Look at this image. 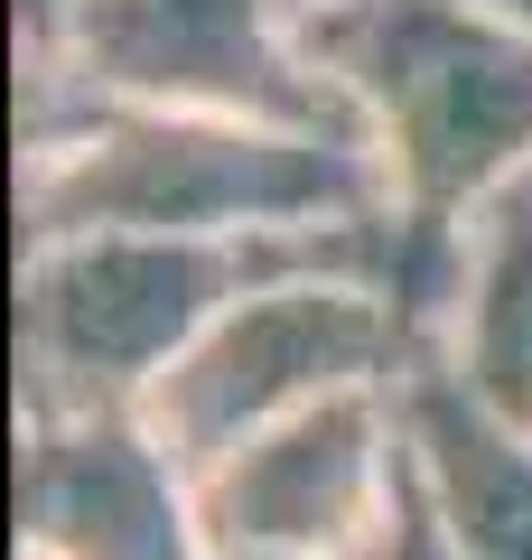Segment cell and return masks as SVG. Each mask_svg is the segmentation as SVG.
<instances>
[{
  "label": "cell",
  "instance_id": "3",
  "mask_svg": "<svg viewBox=\"0 0 532 560\" xmlns=\"http://www.w3.org/2000/svg\"><path fill=\"white\" fill-rule=\"evenodd\" d=\"M253 280V243L20 234V411H140Z\"/></svg>",
  "mask_w": 532,
  "mask_h": 560
},
{
  "label": "cell",
  "instance_id": "1",
  "mask_svg": "<svg viewBox=\"0 0 532 560\" xmlns=\"http://www.w3.org/2000/svg\"><path fill=\"white\" fill-rule=\"evenodd\" d=\"M383 197V168L346 131L243 113L103 103L20 66V234H187L262 243Z\"/></svg>",
  "mask_w": 532,
  "mask_h": 560
},
{
  "label": "cell",
  "instance_id": "8",
  "mask_svg": "<svg viewBox=\"0 0 532 560\" xmlns=\"http://www.w3.org/2000/svg\"><path fill=\"white\" fill-rule=\"evenodd\" d=\"M402 440L449 560H532V440L495 420L449 364L402 374Z\"/></svg>",
  "mask_w": 532,
  "mask_h": 560
},
{
  "label": "cell",
  "instance_id": "6",
  "mask_svg": "<svg viewBox=\"0 0 532 560\" xmlns=\"http://www.w3.org/2000/svg\"><path fill=\"white\" fill-rule=\"evenodd\" d=\"M402 383H365L197 467V504L224 560H374L402 514Z\"/></svg>",
  "mask_w": 532,
  "mask_h": 560
},
{
  "label": "cell",
  "instance_id": "2",
  "mask_svg": "<svg viewBox=\"0 0 532 560\" xmlns=\"http://www.w3.org/2000/svg\"><path fill=\"white\" fill-rule=\"evenodd\" d=\"M317 75L346 94L383 197L476 224L532 187V38L476 0H346L309 20Z\"/></svg>",
  "mask_w": 532,
  "mask_h": 560
},
{
  "label": "cell",
  "instance_id": "10",
  "mask_svg": "<svg viewBox=\"0 0 532 560\" xmlns=\"http://www.w3.org/2000/svg\"><path fill=\"white\" fill-rule=\"evenodd\" d=\"M374 560H449V551H439L430 504H420V477H402V514H393V533H383V551H374Z\"/></svg>",
  "mask_w": 532,
  "mask_h": 560
},
{
  "label": "cell",
  "instance_id": "12",
  "mask_svg": "<svg viewBox=\"0 0 532 560\" xmlns=\"http://www.w3.org/2000/svg\"><path fill=\"white\" fill-rule=\"evenodd\" d=\"M476 10H495L505 28H523V38H532V0H476Z\"/></svg>",
  "mask_w": 532,
  "mask_h": 560
},
{
  "label": "cell",
  "instance_id": "14",
  "mask_svg": "<svg viewBox=\"0 0 532 560\" xmlns=\"http://www.w3.org/2000/svg\"><path fill=\"white\" fill-rule=\"evenodd\" d=\"M20 560H38V551H20Z\"/></svg>",
  "mask_w": 532,
  "mask_h": 560
},
{
  "label": "cell",
  "instance_id": "11",
  "mask_svg": "<svg viewBox=\"0 0 532 560\" xmlns=\"http://www.w3.org/2000/svg\"><path fill=\"white\" fill-rule=\"evenodd\" d=\"M76 20V0H20V57H38V47H57V28Z\"/></svg>",
  "mask_w": 532,
  "mask_h": 560
},
{
  "label": "cell",
  "instance_id": "4",
  "mask_svg": "<svg viewBox=\"0 0 532 560\" xmlns=\"http://www.w3.org/2000/svg\"><path fill=\"white\" fill-rule=\"evenodd\" d=\"M420 364H430L420 337L374 290L262 261V280L169 364V383L140 411H150V430L187 467H216L224 448H243L271 420L309 411V401H336V393H365V383H402Z\"/></svg>",
  "mask_w": 532,
  "mask_h": 560
},
{
  "label": "cell",
  "instance_id": "9",
  "mask_svg": "<svg viewBox=\"0 0 532 560\" xmlns=\"http://www.w3.org/2000/svg\"><path fill=\"white\" fill-rule=\"evenodd\" d=\"M449 364L495 420H513L532 440V187H513L505 206L476 215V271H467V308H458Z\"/></svg>",
  "mask_w": 532,
  "mask_h": 560
},
{
  "label": "cell",
  "instance_id": "5",
  "mask_svg": "<svg viewBox=\"0 0 532 560\" xmlns=\"http://www.w3.org/2000/svg\"><path fill=\"white\" fill-rule=\"evenodd\" d=\"M20 66H47L103 103L243 113V121H299V131L365 140L346 94L317 75L290 0H76L57 47H38Z\"/></svg>",
  "mask_w": 532,
  "mask_h": 560
},
{
  "label": "cell",
  "instance_id": "7",
  "mask_svg": "<svg viewBox=\"0 0 532 560\" xmlns=\"http://www.w3.org/2000/svg\"><path fill=\"white\" fill-rule=\"evenodd\" d=\"M20 551L38 560H224L197 467L150 411H20Z\"/></svg>",
  "mask_w": 532,
  "mask_h": 560
},
{
  "label": "cell",
  "instance_id": "13",
  "mask_svg": "<svg viewBox=\"0 0 532 560\" xmlns=\"http://www.w3.org/2000/svg\"><path fill=\"white\" fill-rule=\"evenodd\" d=\"M327 10H346V0H290V20L309 28V20H327Z\"/></svg>",
  "mask_w": 532,
  "mask_h": 560
}]
</instances>
